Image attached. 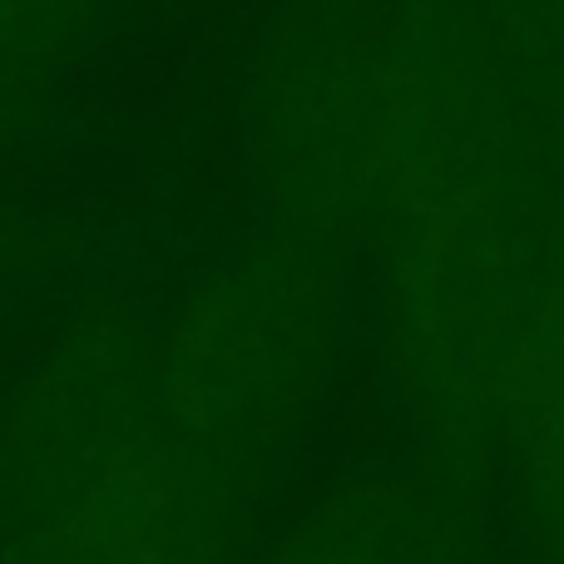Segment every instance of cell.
Masks as SVG:
<instances>
[{
  "label": "cell",
  "mask_w": 564,
  "mask_h": 564,
  "mask_svg": "<svg viewBox=\"0 0 564 564\" xmlns=\"http://www.w3.org/2000/svg\"><path fill=\"white\" fill-rule=\"evenodd\" d=\"M470 525L446 496L371 480L317 506L263 564H470Z\"/></svg>",
  "instance_id": "obj_1"
},
{
  "label": "cell",
  "mask_w": 564,
  "mask_h": 564,
  "mask_svg": "<svg viewBox=\"0 0 564 564\" xmlns=\"http://www.w3.org/2000/svg\"><path fill=\"white\" fill-rule=\"evenodd\" d=\"M95 10L99 0H0V85L45 69Z\"/></svg>",
  "instance_id": "obj_2"
}]
</instances>
